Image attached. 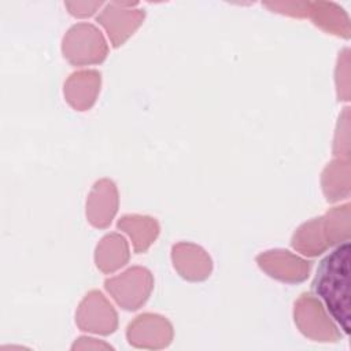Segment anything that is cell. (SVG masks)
Listing matches in <instances>:
<instances>
[{"label": "cell", "mask_w": 351, "mask_h": 351, "mask_svg": "<svg viewBox=\"0 0 351 351\" xmlns=\"http://www.w3.org/2000/svg\"><path fill=\"white\" fill-rule=\"evenodd\" d=\"M350 243L339 244L318 266L311 284L313 291L324 300L328 311L340 325L344 335L350 333V293H348Z\"/></svg>", "instance_id": "1"}, {"label": "cell", "mask_w": 351, "mask_h": 351, "mask_svg": "<svg viewBox=\"0 0 351 351\" xmlns=\"http://www.w3.org/2000/svg\"><path fill=\"white\" fill-rule=\"evenodd\" d=\"M62 51L74 66L101 63L108 53L101 32L90 23H77L63 37Z\"/></svg>", "instance_id": "2"}, {"label": "cell", "mask_w": 351, "mask_h": 351, "mask_svg": "<svg viewBox=\"0 0 351 351\" xmlns=\"http://www.w3.org/2000/svg\"><path fill=\"white\" fill-rule=\"evenodd\" d=\"M295 324L308 339L321 343H333L341 337L339 326L328 315L324 304L311 293H302L295 302Z\"/></svg>", "instance_id": "3"}, {"label": "cell", "mask_w": 351, "mask_h": 351, "mask_svg": "<svg viewBox=\"0 0 351 351\" xmlns=\"http://www.w3.org/2000/svg\"><path fill=\"white\" fill-rule=\"evenodd\" d=\"M107 292L125 310L140 308L151 295L154 278L148 269L134 266L104 281Z\"/></svg>", "instance_id": "4"}, {"label": "cell", "mask_w": 351, "mask_h": 351, "mask_svg": "<svg viewBox=\"0 0 351 351\" xmlns=\"http://www.w3.org/2000/svg\"><path fill=\"white\" fill-rule=\"evenodd\" d=\"M75 322L81 330L111 335L118 326V315L101 292L90 291L78 306Z\"/></svg>", "instance_id": "5"}, {"label": "cell", "mask_w": 351, "mask_h": 351, "mask_svg": "<svg viewBox=\"0 0 351 351\" xmlns=\"http://www.w3.org/2000/svg\"><path fill=\"white\" fill-rule=\"evenodd\" d=\"M126 337L137 348H163L171 343L173 326L165 317L147 313L129 324Z\"/></svg>", "instance_id": "6"}, {"label": "cell", "mask_w": 351, "mask_h": 351, "mask_svg": "<svg viewBox=\"0 0 351 351\" xmlns=\"http://www.w3.org/2000/svg\"><path fill=\"white\" fill-rule=\"evenodd\" d=\"M258 266L270 277L284 282L304 281L311 269V263L293 255L287 250H271L256 256Z\"/></svg>", "instance_id": "7"}, {"label": "cell", "mask_w": 351, "mask_h": 351, "mask_svg": "<svg viewBox=\"0 0 351 351\" xmlns=\"http://www.w3.org/2000/svg\"><path fill=\"white\" fill-rule=\"evenodd\" d=\"M144 11L128 8V4L111 3L97 15V22L106 29L114 48L122 45L143 23Z\"/></svg>", "instance_id": "8"}, {"label": "cell", "mask_w": 351, "mask_h": 351, "mask_svg": "<svg viewBox=\"0 0 351 351\" xmlns=\"http://www.w3.org/2000/svg\"><path fill=\"white\" fill-rule=\"evenodd\" d=\"M118 211V191L115 184L99 180L86 200V218L95 228H107Z\"/></svg>", "instance_id": "9"}, {"label": "cell", "mask_w": 351, "mask_h": 351, "mask_svg": "<svg viewBox=\"0 0 351 351\" xmlns=\"http://www.w3.org/2000/svg\"><path fill=\"white\" fill-rule=\"evenodd\" d=\"M171 259L178 274L189 281H203L213 270V262L208 254L192 243L173 245Z\"/></svg>", "instance_id": "10"}, {"label": "cell", "mask_w": 351, "mask_h": 351, "mask_svg": "<svg viewBox=\"0 0 351 351\" xmlns=\"http://www.w3.org/2000/svg\"><path fill=\"white\" fill-rule=\"evenodd\" d=\"M100 73L96 70H82L73 73L64 82V97L77 111L89 110L100 92Z\"/></svg>", "instance_id": "11"}, {"label": "cell", "mask_w": 351, "mask_h": 351, "mask_svg": "<svg viewBox=\"0 0 351 351\" xmlns=\"http://www.w3.org/2000/svg\"><path fill=\"white\" fill-rule=\"evenodd\" d=\"M291 244L306 256H318L332 247L324 215L313 218L299 226L293 233Z\"/></svg>", "instance_id": "12"}, {"label": "cell", "mask_w": 351, "mask_h": 351, "mask_svg": "<svg viewBox=\"0 0 351 351\" xmlns=\"http://www.w3.org/2000/svg\"><path fill=\"white\" fill-rule=\"evenodd\" d=\"M315 26L326 33L348 40L351 36L350 18L347 12L330 1H315L310 3L308 15Z\"/></svg>", "instance_id": "13"}, {"label": "cell", "mask_w": 351, "mask_h": 351, "mask_svg": "<svg viewBox=\"0 0 351 351\" xmlns=\"http://www.w3.org/2000/svg\"><path fill=\"white\" fill-rule=\"evenodd\" d=\"M350 158L337 156L322 171L321 185L328 202L335 203L350 196L351 188Z\"/></svg>", "instance_id": "14"}, {"label": "cell", "mask_w": 351, "mask_h": 351, "mask_svg": "<svg viewBox=\"0 0 351 351\" xmlns=\"http://www.w3.org/2000/svg\"><path fill=\"white\" fill-rule=\"evenodd\" d=\"M129 261V245L123 236L118 233H110L104 236L96 247L95 262L99 270L108 274L122 266Z\"/></svg>", "instance_id": "15"}, {"label": "cell", "mask_w": 351, "mask_h": 351, "mask_svg": "<svg viewBox=\"0 0 351 351\" xmlns=\"http://www.w3.org/2000/svg\"><path fill=\"white\" fill-rule=\"evenodd\" d=\"M118 229L130 236L137 254L145 252L159 234V223L155 218L137 214L123 215L118 221Z\"/></svg>", "instance_id": "16"}, {"label": "cell", "mask_w": 351, "mask_h": 351, "mask_svg": "<svg viewBox=\"0 0 351 351\" xmlns=\"http://www.w3.org/2000/svg\"><path fill=\"white\" fill-rule=\"evenodd\" d=\"M350 211H351V204L344 203V204L330 208L324 215L332 247L350 240V230H351Z\"/></svg>", "instance_id": "17"}, {"label": "cell", "mask_w": 351, "mask_h": 351, "mask_svg": "<svg viewBox=\"0 0 351 351\" xmlns=\"http://www.w3.org/2000/svg\"><path fill=\"white\" fill-rule=\"evenodd\" d=\"M336 86L339 100H350V51L348 48L340 52L336 67Z\"/></svg>", "instance_id": "18"}, {"label": "cell", "mask_w": 351, "mask_h": 351, "mask_svg": "<svg viewBox=\"0 0 351 351\" xmlns=\"http://www.w3.org/2000/svg\"><path fill=\"white\" fill-rule=\"evenodd\" d=\"M348 107L343 110V112L339 117L337 130L335 136L333 143V152L337 156L350 158V115H348Z\"/></svg>", "instance_id": "19"}, {"label": "cell", "mask_w": 351, "mask_h": 351, "mask_svg": "<svg viewBox=\"0 0 351 351\" xmlns=\"http://www.w3.org/2000/svg\"><path fill=\"white\" fill-rule=\"evenodd\" d=\"M267 7L277 12L288 14L292 16H307L310 3H266Z\"/></svg>", "instance_id": "20"}, {"label": "cell", "mask_w": 351, "mask_h": 351, "mask_svg": "<svg viewBox=\"0 0 351 351\" xmlns=\"http://www.w3.org/2000/svg\"><path fill=\"white\" fill-rule=\"evenodd\" d=\"M101 5V3H66V7L70 10L69 12L74 16L78 18H85V16H90L93 12H96V10Z\"/></svg>", "instance_id": "21"}, {"label": "cell", "mask_w": 351, "mask_h": 351, "mask_svg": "<svg viewBox=\"0 0 351 351\" xmlns=\"http://www.w3.org/2000/svg\"><path fill=\"white\" fill-rule=\"evenodd\" d=\"M73 350H77V348H95V350H100V348H111V346L103 343V341H99L96 339H92V337H80L78 341H75L71 347Z\"/></svg>", "instance_id": "22"}]
</instances>
